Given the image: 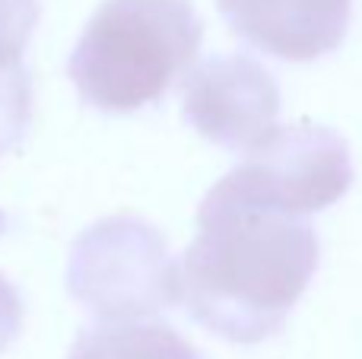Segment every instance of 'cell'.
I'll return each instance as SVG.
<instances>
[{"instance_id":"7a4b0ae2","label":"cell","mask_w":362,"mask_h":359,"mask_svg":"<svg viewBox=\"0 0 362 359\" xmlns=\"http://www.w3.org/2000/svg\"><path fill=\"white\" fill-rule=\"evenodd\" d=\"M204 23L187 0H102L67 57L89 108L131 114L156 105L194 64Z\"/></svg>"},{"instance_id":"6da1fadb","label":"cell","mask_w":362,"mask_h":359,"mask_svg":"<svg viewBox=\"0 0 362 359\" xmlns=\"http://www.w3.org/2000/svg\"><path fill=\"white\" fill-rule=\"evenodd\" d=\"M318 258V235L305 216L248 204L213 184L181 258V302L210 334L251 347L283 331Z\"/></svg>"},{"instance_id":"8992f818","label":"cell","mask_w":362,"mask_h":359,"mask_svg":"<svg viewBox=\"0 0 362 359\" xmlns=\"http://www.w3.org/2000/svg\"><path fill=\"white\" fill-rule=\"evenodd\" d=\"M245 45L289 64H308L344 45L353 0H216Z\"/></svg>"},{"instance_id":"52a82bcc","label":"cell","mask_w":362,"mask_h":359,"mask_svg":"<svg viewBox=\"0 0 362 359\" xmlns=\"http://www.w3.org/2000/svg\"><path fill=\"white\" fill-rule=\"evenodd\" d=\"M67 359H204L163 322H102L80 331Z\"/></svg>"},{"instance_id":"5b68a950","label":"cell","mask_w":362,"mask_h":359,"mask_svg":"<svg viewBox=\"0 0 362 359\" xmlns=\"http://www.w3.org/2000/svg\"><path fill=\"white\" fill-rule=\"evenodd\" d=\"M280 86L248 54H213L185 80L181 112L204 140L248 156L276 134Z\"/></svg>"},{"instance_id":"277c9868","label":"cell","mask_w":362,"mask_h":359,"mask_svg":"<svg viewBox=\"0 0 362 359\" xmlns=\"http://www.w3.org/2000/svg\"><path fill=\"white\" fill-rule=\"evenodd\" d=\"M219 188L248 204L308 216L337 204L353 184L350 146L321 124H289L245 156Z\"/></svg>"},{"instance_id":"3957f363","label":"cell","mask_w":362,"mask_h":359,"mask_svg":"<svg viewBox=\"0 0 362 359\" xmlns=\"http://www.w3.org/2000/svg\"><path fill=\"white\" fill-rule=\"evenodd\" d=\"M67 293L102 322H144L181 302V264L146 220L105 216L76 235Z\"/></svg>"},{"instance_id":"ba28073f","label":"cell","mask_w":362,"mask_h":359,"mask_svg":"<svg viewBox=\"0 0 362 359\" xmlns=\"http://www.w3.org/2000/svg\"><path fill=\"white\" fill-rule=\"evenodd\" d=\"M32 114V83L25 64H0V156L23 140Z\"/></svg>"},{"instance_id":"30bf717a","label":"cell","mask_w":362,"mask_h":359,"mask_svg":"<svg viewBox=\"0 0 362 359\" xmlns=\"http://www.w3.org/2000/svg\"><path fill=\"white\" fill-rule=\"evenodd\" d=\"M19 331H23V299L16 286L0 273V353L16 341Z\"/></svg>"},{"instance_id":"9c48e42d","label":"cell","mask_w":362,"mask_h":359,"mask_svg":"<svg viewBox=\"0 0 362 359\" xmlns=\"http://www.w3.org/2000/svg\"><path fill=\"white\" fill-rule=\"evenodd\" d=\"M38 23V0H0V64H23Z\"/></svg>"}]
</instances>
